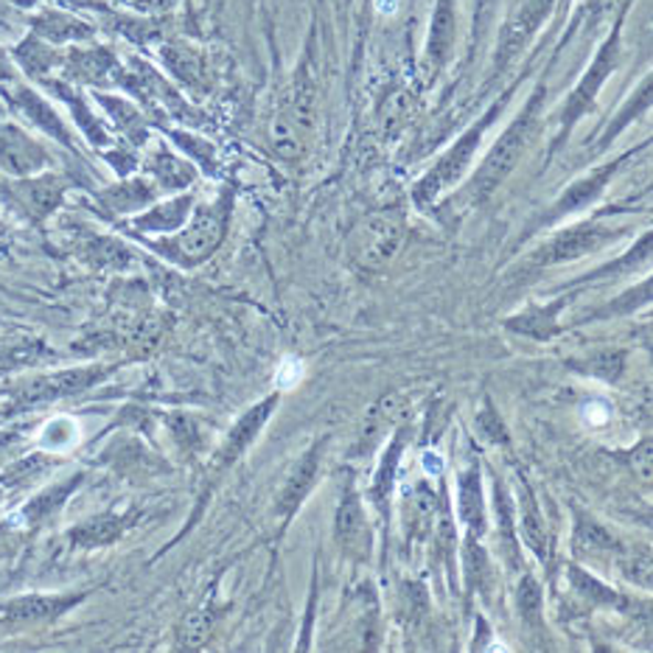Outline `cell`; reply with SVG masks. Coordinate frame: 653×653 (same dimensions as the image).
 Returning <instances> with one entry per match:
<instances>
[{"label":"cell","instance_id":"7402d4cb","mask_svg":"<svg viewBox=\"0 0 653 653\" xmlns=\"http://www.w3.org/2000/svg\"><path fill=\"white\" fill-rule=\"evenodd\" d=\"M452 40H454V0H438L435 18H432V31H430V60L435 65H441L443 60L452 51Z\"/></svg>","mask_w":653,"mask_h":653},{"label":"cell","instance_id":"30bf717a","mask_svg":"<svg viewBox=\"0 0 653 653\" xmlns=\"http://www.w3.org/2000/svg\"><path fill=\"white\" fill-rule=\"evenodd\" d=\"M281 404V390H275L273 396H266L264 401H259V404L250 407L247 412H244L242 418L236 421V426L228 432V438H224V443L219 446L217 452V466L219 468H228L233 466L239 457H242L244 452H247L250 446L255 443V438L261 435V430L266 426V421L273 418L275 407Z\"/></svg>","mask_w":653,"mask_h":653},{"label":"cell","instance_id":"3957f363","mask_svg":"<svg viewBox=\"0 0 653 653\" xmlns=\"http://www.w3.org/2000/svg\"><path fill=\"white\" fill-rule=\"evenodd\" d=\"M499 109H503V104H494V107L483 115V122H477L474 127H468L466 133L460 135L457 144H454L452 149H449L446 155H443V158L426 171L424 180L415 186L418 206L421 208L435 206L446 191H452V188L466 177L468 166H472L474 155H477L480 144H483L485 133H488V127L494 124L496 115H499Z\"/></svg>","mask_w":653,"mask_h":653},{"label":"cell","instance_id":"2e32d148","mask_svg":"<svg viewBox=\"0 0 653 653\" xmlns=\"http://www.w3.org/2000/svg\"><path fill=\"white\" fill-rule=\"evenodd\" d=\"M572 547L578 558H618L620 552L618 536L603 522H598L594 516L583 514L578 508H575Z\"/></svg>","mask_w":653,"mask_h":653},{"label":"cell","instance_id":"9a60e30c","mask_svg":"<svg viewBox=\"0 0 653 653\" xmlns=\"http://www.w3.org/2000/svg\"><path fill=\"white\" fill-rule=\"evenodd\" d=\"M457 516L466 527V533L483 539L488 533V508L483 496V474H480L477 460H472L457 477Z\"/></svg>","mask_w":653,"mask_h":653},{"label":"cell","instance_id":"484cf974","mask_svg":"<svg viewBox=\"0 0 653 653\" xmlns=\"http://www.w3.org/2000/svg\"><path fill=\"white\" fill-rule=\"evenodd\" d=\"M477 430L485 441L491 443H508V430H505L503 418L496 415V410L491 407V401H485L483 412L477 415Z\"/></svg>","mask_w":653,"mask_h":653},{"label":"cell","instance_id":"83f0119b","mask_svg":"<svg viewBox=\"0 0 653 653\" xmlns=\"http://www.w3.org/2000/svg\"><path fill=\"white\" fill-rule=\"evenodd\" d=\"M634 457H640V463H642L640 472L636 474H640V477L647 483V480H651V441H642L640 452H634Z\"/></svg>","mask_w":653,"mask_h":653},{"label":"cell","instance_id":"d6986e66","mask_svg":"<svg viewBox=\"0 0 653 653\" xmlns=\"http://www.w3.org/2000/svg\"><path fill=\"white\" fill-rule=\"evenodd\" d=\"M567 583L572 587V592L578 594V598L587 600L589 605H598V609H625V603H629L625 594L605 587L600 578H594L589 569L578 567V564H569L567 567Z\"/></svg>","mask_w":653,"mask_h":653},{"label":"cell","instance_id":"9c48e42d","mask_svg":"<svg viewBox=\"0 0 653 653\" xmlns=\"http://www.w3.org/2000/svg\"><path fill=\"white\" fill-rule=\"evenodd\" d=\"M224 206L202 208L191 228L182 230V236L171 244V253L182 261V264H200L206 261L213 250L219 247L224 236Z\"/></svg>","mask_w":653,"mask_h":653},{"label":"cell","instance_id":"603a6c76","mask_svg":"<svg viewBox=\"0 0 653 653\" xmlns=\"http://www.w3.org/2000/svg\"><path fill=\"white\" fill-rule=\"evenodd\" d=\"M651 244H653L651 233H645V236H642L640 242H636L634 247L629 250V253L620 255L618 261H609V264L598 266V270H592V273L583 275L581 281H583V284H592V281L605 278V275H611V278H618V275H623V273H634L636 266L647 264V261H651Z\"/></svg>","mask_w":653,"mask_h":653},{"label":"cell","instance_id":"7c38bea8","mask_svg":"<svg viewBox=\"0 0 653 653\" xmlns=\"http://www.w3.org/2000/svg\"><path fill=\"white\" fill-rule=\"evenodd\" d=\"M620 164H623V160H618V164H605V166H600V169H594L592 175L581 177V180H575L572 186H569L567 191L558 197L556 206L545 213L541 224H556V222H561V219L572 217V213H578V211H583V208L592 206V202L605 191V186H609L611 177L618 175Z\"/></svg>","mask_w":653,"mask_h":653},{"label":"cell","instance_id":"277c9868","mask_svg":"<svg viewBox=\"0 0 653 653\" xmlns=\"http://www.w3.org/2000/svg\"><path fill=\"white\" fill-rule=\"evenodd\" d=\"M620 228L605 222H581L561 228L558 233H552L547 242H541L539 247L527 255L530 266H561V264H575V261H583L589 255H598L609 247L611 242H618Z\"/></svg>","mask_w":653,"mask_h":653},{"label":"cell","instance_id":"8fae6325","mask_svg":"<svg viewBox=\"0 0 653 653\" xmlns=\"http://www.w3.org/2000/svg\"><path fill=\"white\" fill-rule=\"evenodd\" d=\"M552 3L556 0H522L519 7L514 9V14L505 23L503 36H499V51H496V62L499 65H508L530 43V36L541 29V23L550 14Z\"/></svg>","mask_w":653,"mask_h":653},{"label":"cell","instance_id":"e0dca14e","mask_svg":"<svg viewBox=\"0 0 653 653\" xmlns=\"http://www.w3.org/2000/svg\"><path fill=\"white\" fill-rule=\"evenodd\" d=\"M407 441H410V432H407V430L396 432V438L390 441L388 452L381 454L379 468H376V474H373V483H370V488H368L370 503L376 505V510H379V514L385 516V519H388V514H390V496H393L396 477H399L401 452H404Z\"/></svg>","mask_w":653,"mask_h":653},{"label":"cell","instance_id":"6da1fadb","mask_svg":"<svg viewBox=\"0 0 653 653\" xmlns=\"http://www.w3.org/2000/svg\"><path fill=\"white\" fill-rule=\"evenodd\" d=\"M539 104H541V96L536 93V96L527 102V107L516 115L514 122H510V127L505 129L503 138L491 146L488 158L480 164L477 175H474V180L466 186L468 202H474V206H477V202L488 200L496 188L508 180L510 171L519 166L522 155H525L527 146H530L533 133H536V122H539Z\"/></svg>","mask_w":653,"mask_h":653},{"label":"cell","instance_id":"44dd1931","mask_svg":"<svg viewBox=\"0 0 653 653\" xmlns=\"http://www.w3.org/2000/svg\"><path fill=\"white\" fill-rule=\"evenodd\" d=\"M514 605L516 614L522 618V623L527 629H541V611H545V594H541L539 581L527 572V567L522 572H516L514 583Z\"/></svg>","mask_w":653,"mask_h":653},{"label":"cell","instance_id":"cb8c5ba5","mask_svg":"<svg viewBox=\"0 0 653 653\" xmlns=\"http://www.w3.org/2000/svg\"><path fill=\"white\" fill-rule=\"evenodd\" d=\"M618 569L629 583L651 589V552L647 550H620Z\"/></svg>","mask_w":653,"mask_h":653},{"label":"cell","instance_id":"8992f818","mask_svg":"<svg viewBox=\"0 0 653 653\" xmlns=\"http://www.w3.org/2000/svg\"><path fill=\"white\" fill-rule=\"evenodd\" d=\"M334 539L348 561H368L373 550V533L365 514L362 494L354 483L345 485L337 510H334Z\"/></svg>","mask_w":653,"mask_h":653},{"label":"cell","instance_id":"52a82bcc","mask_svg":"<svg viewBox=\"0 0 653 653\" xmlns=\"http://www.w3.org/2000/svg\"><path fill=\"white\" fill-rule=\"evenodd\" d=\"M323 452H326V443L315 441L295 463H292L289 472H286L284 483H281L278 488V496H275V508H278V516L284 519V525H289L292 516L297 514V508L306 503V496L315 488L317 474H320Z\"/></svg>","mask_w":653,"mask_h":653},{"label":"cell","instance_id":"7a4b0ae2","mask_svg":"<svg viewBox=\"0 0 653 653\" xmlns=\"http://www.w3.org/2000/svg\"><path fill=\"white\" fill-rule=\"evenodd\" d=\"M407 239L404 213L379 211L365 217L348 239V259L362 273H381Z\"/></svg>","mask_w":653,"mask_h":653},{"label":"cell","instance_id":"5b68a950","mask_svg":"<svg viewBox=\"0 0 653 653\" xmlns=\"http://www.w3.org/2000/svg\"><path fill=\"white\" fill-rule=\"evenodd\" d=\"M312 127H315V85L303 73L292 85L289 96H286L284 107L275 115L273 122V144L281 158L295 160L301 158L306 149V138H309Z\"/></svg>","mask_w":653,"mask_h":653},{"label":"cell","instance_id":"ffe728a7","mask_svg":"<svg viewBox=\"0 0 653 653\" xmlns=\"http://www.w3.org/2000/svg\"><path fill=\"white\" fill-rule=\"evenodd\" d=\"M569 368L578 370V373L594 376V379L618 381L625 370V351H620V348H594V351L569 359Z\"/></svg>","mask_w":653,"mask_h":653},{"label":"cell","instance_id":"4316f807","mask_svg":"<svg viewBox=\"0 0 653 653\" xmlns=\"http://www.w3.org/2000/svg\"><path fill=\"white\" fill-rule=\"evenodd\" d=\"M301 376H303L301 359L286 357L284 362H281L278 376H275V390H292L297 385V381H301Z\"/></svg>","mask_w":653,"mask_h":653},{"label":"cell","instance_id":"5bb4252c","mask_svg":"<svg viewBox=\"0 0 653 653\" xmlns=\"http://www.w3.org/2000/svg\"><path fill=\"white\" fill-rule=\"evenodd\" d=\"M567 295L547 303H527L525 309L516 312V315H510L508 320H505V328L519 334V337L547 343V339H552L561 331V312L567 309Z\"/></svg>","mask_w":653,"mask_h":653},{"label":"cell","instance_id":"ba28073f","mask_svg":"<svg viewBox=\"0 0 653 653\" xmlns=\"http://www.w3.org/2000/svg\"><path fill=\"white\" fill-rule=\"evenodd\" d=\"M514 525L516 536H519L522 545L539 558L541 564L550 561V530H547V519L541 514L539 503H536V494H533L530 483H527L525 474L516 477V505H514Z\"/></svg>","mask_w":653,"mask_h":653},{"label":"cell","instance_id":"ac0fdd59","mask_svg":"<svg viewBox=\"0 0 653 653\" xmlns=\"http://www.w3.org/2000/svg\"><path fill=\"white\" fill-rule=\"evenodd\" d=\"M483 539L466 533L463 539V578H466L468 594H483L488 598L494 592V564H491L488 550L480 545Z\"/></svg>","mask_w":653,"mask_h":653},{"label":"cell","instance_id":"d4e9b609","mask_svg":"<svg viewBox=\"0 0 653 653\" xmlns=\"http://www.w3.org/2000/svg\"><path fill=\"white\" fill-rule=\"evenodd\" d=\"M647 301H651V278H645L640 286L625 292L623 297H618V301L603 306V309L592 312V320H600V317H614V315H629V312H636L640 306H647Z\"/></svg>","mask_w":653,"mask_h":653},{"label":"cell","instance_id":"f1b7e54d","mask_svg":"<svg viewBox=\"0 0 653 653\" xmlns=\"http://www.w3.org/2000/svg\"><path fill=\"white\" fill-rule=\"evenodd\" d=\"M396 7H399V0H379V12L381 14L396 12Z\"/></svg>","mask_w":653,"mask_h":653},{"label":"cell","instance_id":"4fadbf2b","mask_svg":"<svg viewBox=\"0 0 653 653\" xmlns=\"http://www.w3.org/2000/svg\"><path fill=\"white\" fill-rule=\"evenodd\" d=\"M618 54H620V45H618V34L609 36V43L600 49L598 60L592 62V67L587 71V76L581 80V85L575 87V93L569 96L567 102V109H564V129L572 127L578 118H581L583 113L589 109V104L594 102V96H598L600 85H603L605 80H609V73L618 67Z\"/></svg>","mask_w":653,"mask_h":653}]
</instances>
